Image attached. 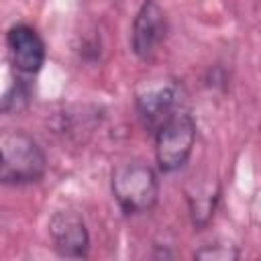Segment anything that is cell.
<instances>
[{"mask_svg": "<svg viewBox=\"0 0 261 261\" xmlns=\"http://www.w3.org/2000/svg\"><path fill=\"white\" fill-rule=\"evenodd\" d=\"M110 190L124 214H145L159 200V177L149 163L130 159L112 169Z\"/></svg>", "mask_w": 261, "mask_h": 261, "instance_id": "7a4b0ae2", "label": "cell"}, {"mask_svg": "<svg viewBox=\"0 0 261 261\" xmlns=\"http://www.w3.org/2000/svg\"><path fill=\"white\" fill-rule=\"evenodd\" d=\"M155 161L159 171L171 173L184 167L196 145V120L186 110H175L155 130Z\"/></svg>", "mask_w": 261, "mask_h": 261, "instance_id": "3957f363", "label": "cell"}, {"mask_svg": "<svg viewBox=\"0 0 261 261\" xmlns=\"http://www.w3.org/2000/svg\"><path fill=\"white\" fill-rule=\"evenodd\" d=\"M179 96L181 86L171 77L145 82L135 94V108L143 126L155 130L165 118L179 110Z\"/></svg>", "mask_w": 261, "mask_h": 261, "instance_id": "277c9868", "label": "cell"}, {"mask_svg": "<svg viewBox=\"0 0 261 261\" xmlns=\"http://www.w3.org/2000/svg\"><path fill=\"white\" fill-rule=\"evenodd\" d=\"M6 47L14 69L24 75H35L45 65L47 49L41 35L31 24H14L6 33Z\"/></svg>", "mask_w": 261, "mask_h": 261, "instance_id": "52a82bcc", "label": "cell"}, {"mask_svg": "<svg viewBox=\"0 0 261 261\" xmlns=\"http://www.w3.org/2000/svg\"><path fill=\"white\" fill-rule=\"evenodd\" d=\"M45 171V151L29 133L6 130L0 135V186L37 184Z\"/></svg>", "mask_w": 261, "mask_h": 261, "instance_id": "6da1fadb", "label": "cell"}, {"mask_svg": "<svg viewBox=\"0 0 261 261\" xmlns=\"http://www.w3.org/2000/svg\"><path fill=\"white\" fill-rule=\"evenodd\" d=\"M239 249L230 243H208L202 245L198 251H194V259H204V261H234L239 259Z\"/></svg>", "mask_w": 261, "mask_h": 261, "instance_id": "9c48e42d", "label": "cell"}, {"mask_svg": "<svg viewBox=\"0 0 261 261\" xmlns=\"http://www.w3.org/2000/svg\"><path fill=\"white\" fill-rule=\"evenodd\" d=\"M49 239L59 257L84 259L90 251V234L75 210H57L49 218Z\"/></svg>", "mask_w": 261, "mask_h": 261, "instance_id": "5b68a950", "label": "cell"}, {"mask_svg": "<svg viewBox=\"0 0 261 261\" xmlns=\"http://www.w3.org/2000/svg\"><path fill=\"white\" fill-rule=\"evenodd\" d=\"M186 198H188L192 224L196 228H204L214 216V210L220 200V188H218V184H214V186L200 184V186H196L194 192H186Z\"/></svg>", "mask_w": 261, "mask_h": 261, "instance_id": "ba28073f", "label": "cell"}, {"mask_svg": "<svg viewBox=\"0 0 261 261\" xmlns=\"http://www.w3.org/2000/svg\"><path fill=\"white\" fill-rule=\"evenodd\" d=\"M167 37V16L165 10L155 2V0H145L133 20V31H130V47L133 53L147 61L151 59L159 45Z\"/></svg>", "mask_w": 261, "mask_h": 261, "instance_id": "8992f818", "label": "cell"}]
</instances>
